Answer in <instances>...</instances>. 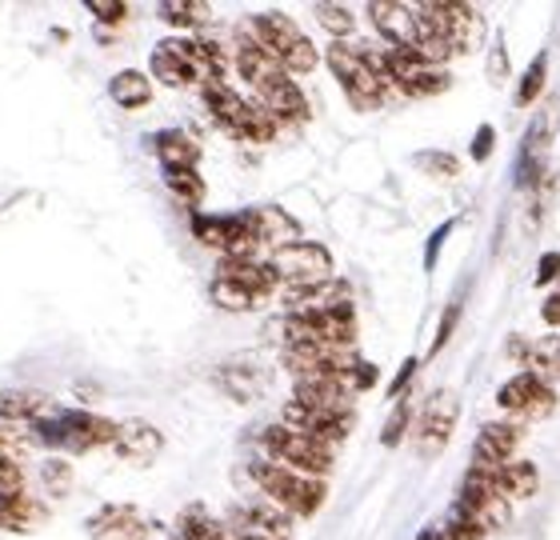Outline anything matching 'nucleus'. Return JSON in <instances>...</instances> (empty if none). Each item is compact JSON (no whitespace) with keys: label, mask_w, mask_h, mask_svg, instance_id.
<instances>
[{"label":"nucleus","mask_w":560,"mask_h":540,"mask_svg":"<svg viewBox=\"0 0 560 540\" xmlns=\"http://www.w3.org/2000/svg\"><path fill=\"white\" fill-rule=\"evenodd\" d=\"M545 84H549V52H537V60L528 64V72L521 77V89H516V105L528 108L537 105L540 93H545Z\"/></svg>","instance_id":"nucleus-36"},{"label":"nucleus","mask_w":560,"mask_h":540,"mask_svg":"<svg viewBox=\"0 0 560 540\" xmlns=\"http://www.w3.org/2000/svg\"><path fill=\"white\" fill-rule=\"evenodd\" d=\"M417 540H444V532H441V529H424Z\"/></svg>","instance_id":"nucleus-51"},{"label":"nucleus","mask_w":560,"mask_h":540,"mask_svg":"<svg viewBox=\"0 0 560 540\" xmlns=\"http://www.w3.org/2000/svg\"><path fill=\"white\" fill-rule=\"evenodd\" d=\"M245 221H248V228H253V236H257V248H272V253H280V248H289V245L301 240V224L292 221L280 204L248 209Z\"/></svg>","instance_id":"nucleus-17"},{"label":"nucleus","mask_w":560,"mask_h":540,"mask_svg":"<svg viewBox=\"0 0 560 540\" xmlns=\"http://www.w3.org/2000/svg\"><path fill=\"white\" fill-rule=\"evenodd\" d=\"M456 508L468 513V517H477L489 532L509 525V501L497 493V484L489 477H477V472H465V481L456 489Z\"/></svg>","instance_id":"nucleus-13"},{"label":"nucleus","mask_w":560,"mask_h":540,"mask_svg":"<svg viewBox=\"0 0 560 540\" xmlns=\"http://www.w3.org/2000/svg\"><path fill=\"white\" fill-rule=\"evenodd\" d=\"M45 525V505L33 496H0V532H33Z\"/></svg>","instance_id":"nucleus-30"},{"label":"nucleus","mask_w":560,"mask_h":540,"mask_svg":"<svg viewBox=\"0 0 560 540\" xmlns=\"http://www.w3.org/2000/svg\"><path fill=\"white\" fill-rule=\"evenodd\" d=\"M257 105L269 113L277 125H304L308 120V101H304L301 84L280 72L277 81H269L265 89H257Z\"/></svg>","instance_id":"nucleus-16"},{"label":"nucleus","mask_w":560,"mask_h":540,"mask_svg":"<svg viewBox=\"0 0 560 540\" xmlns=\"http://www.w3.org/2000/svg\"><path fill=\"white\" fill-rule=\"evenodd\" d=\"M200 96H205V108H209V117L221 125L229 137L236 141H257V144H269L272 137L280 132L277 120L257 105V101H245V96L236 93L233 84H200Z\"/></svg>","instance_id":"nucleus-3"},{"label":"nucleus","mask_w":560,"mask_h":540,"mask_svg":"<svg viewBox=\"0 0 560 540\" xmlns=\"http://www.w3.org/2000/svg\"><path fill=\"white\" fill-rule=\"evenodd\" d=\"M233 69L241 72V81H248L253 89H265L269 81H277L280 77V64L265 52V48H257L248 36H236V48H233Z\"/></svg>","instance_id":"nucleus-26"},{"label":"nucleus","mask_w":560,"mask_h":540,"mask_svg":"<svg viewBox=\"0 0 560 540\" xmlns=\"http://www.w3.org/2000/svg\"><path fill=\"white\" fill-rule=\"evenodd\" d=\"M409 421H412V409L400 400L397 409H393V416L385 421V429H381V445L385 448H397L400 441H405V433H409Z\"/></svg>","instance_id":"nucleus-41"},{"label":"nucleus","mask_w":560,"mask_h":540,"mask_svg":"<svg viewBox=\"0 0 560 540\" xmlns=\"http://www.w3.org/2000/svg\"><path fill=\"white\" fill-rule=\"evenodd\" d=\"M525 373L540 376V380H557L560 376V332L552 337H540V341H528V353H525Z\"/></svg>","instance_id":"nucleus-32"},{"label":"nucleus","mask_w":560,"mask_h":540,"mask_svg":"<svg viewBox=\"0 0 560 540\" xmlns=\"http://www.w3.org/2000/svg\"><path fill=\"white\" fill-rule=\"evenodd\" d=\"M489 77H492V81H504V77H509V48H504V40H497V45H492Z\"/></svg>","instance_id":"nucleus-48"},{"label":"nucleus","mask_w":560,"mask_h":540,"mask_svg":"<svg viewBox=\"0 0 560 540\" xmlns=\"http://www.w3.org/2000/svg\"><path fill=\"white\" fill-rule=\"evenodd\" d=\"M212 380L233 400H257L265 392V385H269V373L257 368V364H224V368L212 373Z\"/></svg>","instance_id":"nucleus-27"},{"label":"nucleus","mask_w":560,"mask_h":540,"mask_svg":"<svg viewBox=\"0 0 560 540\" xmlns=\"http://www.w3.org/2000/svg\"><path fill=\"white\" fill-rule=\"evenodd\" d=\"M412 12H417V21H424L429 28L441 33V40L448 45L453 57L477 52L480 40H485V16L472 4H460V0H429V4H420Z\"/></svg>","instance_id":"nucleus-6"},{"label":"nucleus","mask_w":560,"mask_h":540,"mask_svg":"<svg viewBox=\"0 0 560 540\" xmlns=\"http://www.w3.org/2000/svg\"><path fill=\"white\" fill-rule=\"evenodd\" d=\"M248 477L257 481L260 496H265L269 505H277L280 513H289V517H304V520L316 517L328 496V484L320 481V477H296V472L280 469L272 460H257V465L248 469Z\"/></svg>","instance_id":"nucleus-4"},{"label":"nucleus","mask_w":560,"mask_h":540,"mask_svg":"<svg viewBox=\"0 0 560 540\" xmlns=\"http://www.w3.org/2000/svg\"><path fill=\"white\" fill-rule=\"evenodd\" d=\"M436 529L444 532V540H485V537H489V529H485L477 517L460 513V508H456V513H448V517H444Z\"/></svg>","instance_id":"nucleus-39"},{"label":"nucleus","mask_w":560,"mask_h":540,"mask_svg":"<svg viewBox=\"0 0 560 540\" xmlns=\"http://www.w3.org/2000/svg\"><path fill=\"white\" fill-rule=\"evenodd\" d=\"M272 272H277L280 293H313V289H325L332 284V257H328L325 245H313V240H296V245L272 253Z\"/></svg>","instance_id":"nucleus-8"},{"label":"nucleus","mask_w":560,"mask_h":540,"mask_svg":"<svg viewBox=\"0 0 560 540\" xmlns=\"http://www.w3.org/2000/svg\"><path fill=\"white\" fill-rule=\"evenodd\" d=\"M176 537L180 540H229V529H224V520L209 517V508L205 505H188L180 517H176Z\"/></svg>","instance_id":"nucleus-31"},{"label":"nucleus","mask_w":560,"mask_h":540,"mask_svg":"<svg viewBox=\"0 0 560 540\" xmlns=\"http://www.w3.org/2000/svg\"><path fill=\"white\" fill-rule=\"evenodd\" d=\"M417 165L424 173H432V177H444V180L460 177V161L453 153H417Z\"/></svg>","instance_id":"nucleus-42"},{"label":"nucleus","mask_w":560,"mask_h":540,"mask_svg":"<svg viewBox=\"0 0 560 540\" xmlns=\"http://www.w3.org/2000/svg\"><path fill=\"white\" fill-rule=\"evenodd\" d=\"M313 16H316V24L325 28V33H332V40H349L352 36V12L345 9V4H316L313 9Z\"/></svg>","instance_id":"nucleus-38"},{"label":"nucleus","mask_w":560,"mask_h":540,"mask_svg":"<svg viewBox=\"0 0 560 540\" xmlns=\"http://www.w3.org/2000/svg\"><path fill=\"white\" fill-rule=\"evenodd\" d=\"M521 441H525V424H516V421L485 424V429L477 433V445H472V465H468V472H477V477H492L504 460H513V453L521 448Z\"/></svg>","instance_id":"nucleus-12"},{"label":"nucleus","mask_w":560,"mask_h":540,"mask_svg":"<svg viewBox=\"0 0 560 540\" xmlns=\"http://www.w3.org/2000/svg\"><path fill=\"white\" fill-rule=\"evenodd\" d=\"M229 529V525H224ZM229 540H260V537H245V532H236V529H229Z\"/></svg>","instance_id":"nucleus-52"},{"label":"nucleus","mask_w":560,"mask_h":540,"mask_svg":"<svg viewBox=\"0 0 560 540\" xmlns=\"http://www.w3.org/2000/svg\"><path fill=\"white\" fill-rule=\"evenodd\" d=\"M36 445L57 448V453H93V448H113L117 441V421L96 416V412H52V421L33 424Z\"/></svg>","instance_id":"nucleus-5"},{"label":"nucleus","mask_w":560,"mask_h":540,"mask_svg":"<svg viewBox=\"0 0 560 540\" xmlns=\"http://www.w3.org/2000/svg\"><path fill=\"white\" fill-rule=\"evenodd\" d=\"M113 445L129 460H152L164 448V436L161 429H152L144 421H117V441Z\"/></svg>","instance_id":"nucleus-28"},{"label":"nucleus","mask_w":560,"mask_h":540,"mask_svg":"<svg viewBox=\"0 0 560 540\" xmlns=\"http://www.w3.org/2000/svg\"><path fill=\"white\" fill-rule=\"evenodd\" d=\"M164 185L188 209H197L200 200H205V192H209V185H205V177H200L197 168H173V173H164Z\"/></svg>","instance_id":"nucleus-35"},{"label":"nucleus","mask_w":560,"mask_h":540,"mask_svg":"<svg viewBox=\"0 0 560 540\" xmlns=\"http://www.w3.org/2000/svg\"><path fill=\"white\" fill-rule=\"evenodd\" d=\"M381 69H385L388 93L417 96V101L448 93V84H453L448 72L429 64L424 57H417L412 48H385V52H381Z\"/></svg>","instance_id":"nucleus-9"},{"label":"nucleus","mask_w":560,"mask_h":540,"mask_svg":"<svg viewBox=\"0 0 560 540\" xmlns=\"http://www.w3.org/2000/svg\"><path fill=\"white\" fill-rule=\"evenodd\" d=\"M192 236H197L200 245L212 248V253H221L229 260H253L260 253L257 248V236L248 228L245 212L241 216H192Z\"/></svg>","instance_id":"nucleus-10"},{"label":"nucleus","mask_w":560,"mask_h":540,"mask_svg":"<svg viewBox=\"0 0 560 540\" xmlns=\"http://www.w3.org/2000/svg\"><path fill=\"white\" fill-rule=\"evenodd\" d=\"M453 429H456V397L453 392H444V397L429 400V409L420 412L417 448L424 453V457H441L444 445L453 441Z\"/></svg>","instance_id":"nucleus-15"},{"label":"nucleus","mask_w":560,"mask_h":540,"mask_svg":"<svg viewBox=\"0 0 560 540\" xmlns=\"http://www.w3.org/2000/svg\"><path fill=\"white\" fill-rule=\"evenodd\" d=\"M84 529L93 540H144L149 517L137 505H105L89 517Z\"/></svg>","instance_id":"nucleus-18"},{"label":"nucleus","mask_w":560,"mask_h":540,"mask_svg":"<svg viewBox=\"0 0 560 540\" xmlns=\"http://www.w3.org/2000/svg\"><path fill=\"white\" fill-rule=\"evenodd\" d=\"M492 144H497V129H492V125H480L477 137H472V149H468V156H472L477 165H485V161L492 156Z\"/></svg>","instance_id":"nucleus-46"},{"label":"nucleus","mask_w":560,"mask_h":540,"mask_svg":"<svg viewBox=\"0 0 560 540\" xmlns=\"http://www.w3.org/2000/svg\"><path fill=\"white\" fill-rule=\"evenodd\" d=\"M260 448H265V460L296 472V477H320V481H325L328 469H332V448L316 445V441H308V436H301V433H292V429H284L280 421L260 433Z\"/></svg>","instance_id":"nucleus-7"},{"label":"nucleus","mask_w":560,"mask_h":540,"mask_svg":"<svg viewBox=\"0 0 560 540\" xmlns=\"http://www.w3.org/2000/svg\"><path fill=\"white\" fill-rule=\"evenodd\" d=\"M24 493V472L16 460L0 457V496H21Z\"/></svg>","instance_id":"nucleus-43"},{"label":"nucleus","mask_w":560,"mask_h":540,"mask_svg":"<svg viewBox=\"0 0 560 540\" xmlns=\"http://www.w3.org/2000/svg\"><path fill=\"white\" fill-rule=\"evenodd\" d=\"M540 317H545V325H552V332H560V284H557V293L540 305Z\"/></svg>","instance_id":"nucleus-50"},{"label":"nucleus","mask_w":560,"mask_h":540,"mask_svg":"<svg viewBox=\"0 0 560 540\" xmlns=\"http://www.w3.org/2000/svg\"><path fill=\"white\" fill-rule=\"evenodd\" d=\"M89 12H93L101 24H120L129 16V4H125V0H89Z\"/></svg>","instance_id":"nucleus-44"},{"label":"nucleus","mask_w":560,"mask_h":540,"mask_svg":"<svg viewBox=\"0 0 560 540\" xmlns=\"http://www.w3.org/2000/svg\"><path fill=\"white\" fill-rule=\"evenodd\" d=\"M296 404L316 412H328V416H352V392L340 380H328V376H313V380H296Z\"/></svg>","instance_id":"nucleus-20"},{"label":"nucleus","mask_w":560,"mask_h":540,"mask_svg":"<svg viewBox=\"0 0 560 540\" xmlns=\"http://www.w3.org/2000/svg\"><path fill=\"white\" fill-rule=\"evenodd\" d=\"M412 373H417V361H405V368H400V373L393 376V388H388V397H393V400H405V392H409Z\"/></svg>","instance_id":"nucleus-49"},{"label":"nucleus","mask_w":560,"mask_h":540,"mask_svg":"<svg viewBox=\"0 0 560 540\" xmlns=\"http://www.w3.org/2000/svg\"><path fill=\"white\" fill-rule=\"evenodd\" d=\"M280 424H284V429H292V433L308 436V441H316V445L332 448V453H337L340 441L352 433V416H328V412L304 409V404H296V400H289V404H284V412H280Z\"/></svg>","instance_id":"nucleus-14"},{"label":"nucleus","mask_w":560,"mask_h":540,"mask_svg":"<svg viewBox=\"0 0 560 540\" xmlns=\"http://www.w3.org/2000/svg\"><path fill=\"white\" fill-rule=\"evenodd\" d=\"M328 69L340 81L345 96L352 101V108L361 113H373V108L385 105L388 84H385V69H381V52L364 48L361 40H332L328 45Z\"/></svg>","instance_id":"nucleus-1"},{"label":"nucleus","mask_w":560,"mask_h":540,"mask_svg":"<svg viewBox=\"0 0 560 540\" xmlns=\"http://www.w3.org/2000/svg\"><path fill=\"white\" fill-rule=\"evenodd\" d=\"M245 36L257 48H265L280 64V72L292 77V81H296V77H308V72L316 69V60H320L316 45L296 28L292 16H284V12H257V16H248Z\"/></svg>","instance_id":"nucleus-2"},{"label":"nucleus","mask_w":560,"mask_h":540,"mask_svg":"<svg viewBox=\"0 0 560 540\" xmlns=\"http://www.w3.org/2000/svg\"><path fill=\"white\" fill-rule=\"evenodd\" d=\"M108 96H113L125 113H137V108L152 105V81L140 69H120L117 77L108 81Z\"/></svg>","instance_id":"nucleus-29"},{"label":"nucleus","mask_w":560,"mask_h":540,"mask_svg":"<svg viewBox=\"0 0 560 540\" xmlns=\"http://www.w3.org/2000/svg\"><path fill=\"white\" fill-rule=\"evenodd\" d=\"M152 153L164 165V173H173V168H197L205 144L185 129H161L152 137Z\"/></svg>","instance_id":"nucleus-23"},{"label":"nucleus","mask_w":560,"mask_h":540,"mask_svg":"<svg viewBox=\"0 0 560 540\" xmlns=\"http://www.w3.org/2000/svg\"><path fill=\"white\" fill-rule=\"evenodd\" d=\"M369 24L376 28V36H385L388 48H412L417 21H412L409 4H397V0H376V4H369Z\"/></svg>","instance_id":"nucleus-21"},{"label":"nucleus","mask_w":560,"mask_h":540,"mask_svg":"<svg viewBox=\"0 0 560 540\" xmlns=\"http://www.w3.org/2000/svg\"><path fill=\"white\" fill-rule=\"evenodd\" d=\"M209 301H212L217 308H224V313H253V308L265 305L260 296L245 293L241 284L224 281V277H212V284H209Z\"/></svg>","instance_id":"nucleus-34"},{"label":"nucleus","mask_w":560,"mask_h":540,"mask_svg":"<svg viewBox=\"0 0 560 540\" xmlns=\"http://www.w3.org/2000/svg\"><path fill=\"white\" fill-rule=\"evenodd\" d=\"M537 284H540V289H549V284H560V253H545V257H540Z\"/></svg>","instance_id":"nucleus-47"},{"label":"nucleus","mask_w":560,"mask_h":540,"mask_svg":"<svg viewBox=\"0 0 560 540\" xmlns=\"http://www.w3.org/2000/svg\"><path fill=\"white\" fill-rule=\"evenodd\" d=\"M52 412V400L36 388H0V421L4 424H36Z\"/></svg>","instance_id":"nucleus-25"},{"label":"nucleus","mask_w":560,"mask_h":540,"mask_svg":"<svg viewBox=\"0 0 560 540\" xmlns=\"http://www.w3.org/2000/svg\"><path fill=\"white\" fill-rule=\"evenodd\" d=\"M217 277L241 284L245 293L260 296V301H269L272 293H280L272 265H269V260H257V257H253V260H229V257H221V260H217Z\"/></svg>","instance_id":"nucleus-22"},{"label":"nucleus","mask_w":560,"mask_h":540,"mask_svg":"<svg viewBox=\"0 0 560 540\" xmlns=\"http://www.w3.org/2000/svg\"><path fill=\"white\" fill-rule=\"evenodd\" d=\"M489 481L497 484V493H501L504 501H528V496L540 493V469L533 460H516V457L504 460Z\"/></svg>","instance_id":"nucleus-24"},{"label":"nucleus","mask_w":560,"mask_h":540,"mask_svg":"<svg viewBox=\"0 0 560 540\" xmlns=\"http://www.w3.org/2000/svg\"><path fill=\"white\" fill-rule=\"evenodd\" d=\"M36 436H33V424H4L0 421V457H28V453H36Z\"/></svg>","instance_id":"nucleus-37"},{"label":"nucleus","mask_w":560,"mask_h":540,"mask_svg":"<svg viewBox=\"0 0 560 540\" xmlns=\"http://www.w3.org/2000/svg\"><path fill=\"white\" fill-rule=\"evenodd\" d=\"M149 81H161L168 89H188V84H200L197 69H192V60H188L185 45H180V36H168L161 45L152 48L149 57Z\"/></svg>","instance_id":"nucleus-19"},{"label":"nucleus","mask_w":560,"mask_h":540,"mask_svg":"<svg viewBox=\"0 0 560 540\" xmlns=\"http://www.w3.org/2000/svg\"><path fill=\"white\" fill-rule=\"evenodd\" d=\"M497 404H501V409L509 412V421H516V424L545 421V416L557 409V388L533 373H516L513 380H504L501 385Z\"/></svg>","instance_id":"nucleus-11"},{"label":"nucleus","mask_w":560,"mask_h":540,"mask_svg":"<svg viewBox=\"0 0 560 540\" xmlns=\"http://www.w3.org/2000/svg\"><path fill=\"white\" fill-rule=\"evenodd\" d=\"M161 21L173 24V28H185V33H200L212 21V9L200 4V0H164Z\"/></svg>","instance_id":"nucleus-33"},{"label":"nucleus","mask_w":560,"mask_h":540,"mask_svg":"<svg viewBox=\"0 0 560 540\" xmlns=\"http://www.w3.org/2000/svg\"><path fill=\"white\" fill-rule=\"evenodd\" d=\"M456 325H460V305L453 301V305H448V308L441 313V329H436V337H432V353H441L444 344L453 341Z\"/></svg>","instance_id":"nucleus-45"},{"label":"nucleus","mask_w":560,"mask_h":540,"mask_svg":"<svg viewBox=\"0 0 560 540\" xmlns=\"http://www.w3.org/2000/svg\"><path fill=\"white\" fill-rule=\"evenodd\" d=\"M40 477H45V489L52 496H65L72 489V465L69 460H60V457H48L45 460V469H40Z\"/></svg>","instance_id":"nucleus-40"}]
</instances>
